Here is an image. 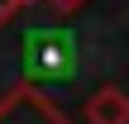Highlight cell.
Returning a JSON list of instances; mask_svg holds the SVG:
<instances>
[{"label":"cell","instance_id":"cell-1","mask_svg":"<svg viewBox=\"0 0 129 124\" xmlns=\"http://www.w3.org/2000/svg\"><path fill=\"white\" fill-rule=\"evenodd\" d=\"M24 67L34 81H53V76H67L77 67V48L62 29H34L24 33ZM29 81V86H34Z\"/></svg>","mask_w":129,"mask_h":124},{"label":"cell","instance_id":"cell-2","mask_svg":"<svg viewBox=\"0 0 129 124\" xmlns=\"http://www.w3.org/2000/svg\"><path fill=\"white\" fill-rule=\"evenodd\" d=\"M0 124H72V119L57 110L53 96H43L38 86L24 81V86L0 96Z\"/></svg>","mask_w":129,"mask_h":124},{"label":"cell","instance_id":"cell-3","mask_svg":"<svg viewBox=\"0 0 129 124\" xmlns=\"http://www.w3.org/2000/svg\"><path fill=\"white\" fill-rule=\"evenodd\" d=\"M81 115H86V124H129V91L124 86H96Z\"/></svg>","mask_w":129,"mask_h":124},{"label":"cell","instance_id":"cell-4","mask_svg":"<svg viewBox=\"0 0 129 124\" xmlns=\"http://www.w3.org/2000/svg\"><path fill=\"white\" fill-rule=\"evenodd\" d=\"M43 5H48L53 14H81V10H86V0H43Z\"/></svg>","mask_w":129,"mask_h":124},{"label":"cell","instance_id":"cell-5","mask_svg":"<svg viewBox=\"0 0 129 124\" xmlns=\"http://www.w3.org/2000/svg\"><path fill=\"white\" fill-rule=\"evenodd\" d=\"M19 10H24V5H19V0H0V29H5V24H10V19H14V14H19Z\"/></svg>","mask_w":129,"mask_h":124},{"label":"cell","instance_id":"cell-6","mask_svg":"<svg viewBox=\"0 0 129 124\" xmlns=\"http://www.w3.org/2000/svg\"><path fill=\"white\" fill-rule=\"evenodd\" d=\"M19 5H43V0H19Z\"/></svg>","mask_w":129,"mask_h":124}]
</instances>
